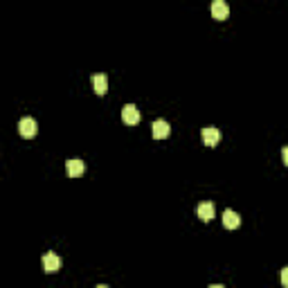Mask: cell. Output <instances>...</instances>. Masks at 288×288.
Returning a JSON list of instances; mask_svg holds the SVG:
<instances>
[{
    "instance_id": "cell-1",
    "label": "cell",
    "mask_w": 288,
    "mask_h": 288,
    "mask_svg": "<svg viewBox=\"0 0 288 288\" xmlns=\"http://www.w3.org/2000/svg\"><path fill=\"white\" fill-rule=\"evenodd\" d=\"M36 131H38L36 119H32V117H23L21 122H18V133H21L25 140L34 138V135H36Z\"/></svg>"
},
{
    "instance_id": "cell-2",
    "label": "cell",
    "mask_w": 288,
    "mask_h": 288,
    "mask_svg": "<svg viewBox=\"0 0 288 288\" xmlns=\"http://www.w3.org/2000/svg\"><path fill=\"white\" fill-rule=\"evenodd\" d=\"M59 268H61V257L59 255H54V252H48V255L43 257V270L45 272H59Z\"/></svg>"
},
{
    "instance_id": "cell-3",
    "label": "cell",
    "mask_w": 288,
    "mask_h": 288,
    "mask_svg": "<svg viewBox=\"0 0 288 288\" xmlns=\"http://www.w3.org/2000/svg\"><path fill=\"white\" fill-rule=\"evenodd\" d=\"M221 142V131L216 126H205L203 128V144L207 146H216Z\"/></svg>"
},
{
    "instance_id": "cell-4",
    "label": "cell",
    "mask_w": 288,
    "mask_h": 288,
    "mask_svg": "<svg viewBox=\"0 0 288 288\" xmlns=\"http://www.w3.org/2000/svg\"><path fill=\"white\" fill-rule=\"evenodd\" d=\"M122 119H124V124L133 126V124L140 122V111L133 106V104H126V106L122 108Z\"/></svg>"
},
{
    "instance_id": "cell-5",
    "label": "cell",
    "mask_w": 288,
    "mask_h": 288,
    "mask_svg": "<svg viewBox=\"0 0 288 288\" xmlns=\"http://www.w3.org/2000/svg\"><path fill=\"white\" fill-rule=\"evenodd\" d=\"M212 16L216 18V21H225V18L230 16V7L225 0H214L212 2Z\"/></svg>"
},
{
    "instance_id": "cell-6",
    "label": "cell",
    "mask_w": 288,
    "mask_h": 288,
    "mask_svg": "<svg viewBox=\"0 0 288 288\" xmlns=\"http://www.w3.org/2000/svg\"><path fill=\"white\" fill-rule=\"evenodd\" d=\"M169 133H171L169 122H165V119H155L153 122V138L155 140H165Z\"/></svg>"
},
{
    "instance_id": "cell-7",
    "label": "cell",
    "mask_w": 288,
    "mask_h": 288,
    "mask_svg": "<svg viewBox=\"0 0 288 288\" xmlns=\"http://www.w3.org/2000/svg\"><path fill=\"white\" fill-rule=\"evenodd\" d=\"M84 169H86V165L81 160H77V158L65 162V173H68L70 178H79L81 173H84Z\"/></svg>"
},
{
    "instance_id": "cell-8",
    "label": "cell",
    "mask_w": 288,
    "mask_h": 288,
    "mask_svg": "<svg viewBox=\"0 0 288 288\" xmlns=\"http://www.w3.org/2000/svg\"><path fill=\"white\" fill-rule=\"evenodd\" d=\"M223 225L228 230H236L241 225V216L236 212H232V209H225L223 212Z\"/></svg>"
},
{
    "instance_id": "cell-9",
    "label": "cell",
    "mask_w": 288,
    "mask_h": 288,
    "mask_svg": "<svg viewBox=\"0 0 288 288\" xmlns=\"http://www.w3.org/2000/svg\"><path fill=\"white\" fill-rule=\"evenodd\" d=\"M196 216L201 221H205V223H207V221H212V216H214V205L212 203H201L196 207Z\"/></svg>"
},
{
    "instance_id": "cell-10",
    "label": "cell",
    "mask_w": 288,
    "mask_h": 288,
    "mask_svg": "<svg viewBox=\"0 0 288 288\" xmlns=\"http://www.w3.org/2000/svg\"><path fill=\"white\" fill-rule=\"evenodd\" d=\"M92 86H95V92H97V95H106L108 79L104 75H95V77H92Z\"/></svg>"
},
{
    "instance_id": "cell-11",
    "label": "cell",
    "mask_w": 288,
    "mask_h": 288,
    "mask_svg": "<svg viewBox=\"0 0 288 288\" xmlns=\"http://www.w3.org/2000/svg\"><path fill=\"white\" fill-rule=\"evenodd\" d=\"M282 284L288 288V268H284V270H282Z\"/></svg>"
},
{
    "instance_id": "cell-12",
    "label": "cell",
    "mask_w": 288,
    "mask_h": 288,
    "mask_svg": "<svg viewBox=\"0 0 288 288\" xmlns=\"http://www.w3.org/2000/svg\"><path fill=\"white\" fill-rule=\"evenodd\" d=\"M282 160H284V165L288 167V146H284L282 149Z\"/></svg>"
}]
</instances>
